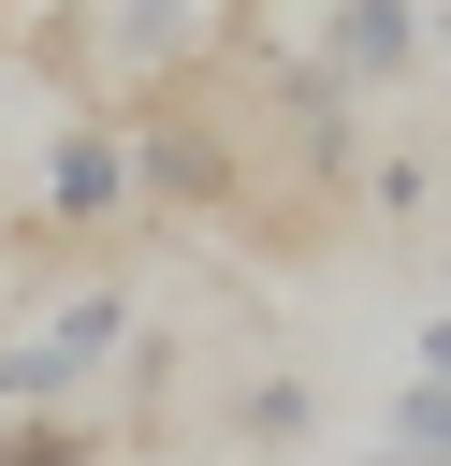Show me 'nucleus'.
Here are the masks:
<instances>
[{
    "mask_svg": "<svg viewBox=\"0 0 451 466\" xmlns=\"http://www.w3.org/2000/svg\"><path fill=\"white\" fill-rule=\"evenodd\" d=\"M116 350H131V306H116V291H73L58 320L0 335V408H87Z\"/></svg>",
    "mask_w": 451,
    "mask_h": 466,
    "instance_id": "nucleus-1",
    "label": "nucleus"
},
{
    "mask_svg": "<svg viewBox=\"0 0 451 466\" xmlns=\"http://www.w3.org/2000/svg\"><path fill=\"white\" fill-rule=\"evenodd\" d=\"M145 204V160H131V116H58L44 146V233H102Z\"/></svg>",
    "mask_w": 451,
    "mask_h": 466,
    "instance_id": "nucleus-2",
    "label": "nucleus"
},
{
    "mask_svg": "<svg viewBox=\"0 0 451 466\" xmlns=\"http://www.w3.org/2000/svg\"><path fill=\"white\" fill-rule=\"evenodd\" d=\"M306 73L349 87V102H364V87H407V73H422V15H407V0H335L320 44H306Z\"/></svg>",
    "mask_w": 451,
    "mask_h": 466,
    "instance_id": "nucleus-3",
    "label": "nucleus"
},
{
    "mask_svg": "<svg viewBox=\"0 0 451 466\" xmlns=\"http://www.w3.org/2000/svg\"><path fill=\"white\" fill-rule=\"evenodd\" d=\"M87 451H102V437H87L73 408H15V422H0V466H87Z\"/></svg>",
    "mask_w": 451,
    "mask_h": 466,
    "instance_id": "nucleus-4",
    "label": "nucleus"
},
{
    "mask_svg": "<svg viewBox=\"0 0 451 466\" xmlns=\"http://www.w3.org/2000/svg\"><path fill=\"white\" fill-rule=\"evenodd\" d=\"M393 451L451 466V379H407V393H393Z\"/></svg>",
    "mask_w": 451,
    "mask_h": 466,
    "instance_id": "nucleus-5",
    "label": "nucleus"
},
{
    "mask_svg": "<svg viewBox=\"0 0 451 466\" xmlns=\"http://www.w3.org/2000/svg\"><path fill=\"white\" fill-rule=\"evenodd\" d=\"M233 422H247V437H306V393H291V379H247Z\"/></svg>",
    "mask_w": 451,
    "mask_h": 466,
    "instance_id": "nucleus-6",
    "label": "nucleus"
},
{
    "mask_svg": "<svg viewBox=\"0 0 451 466\" xmlns=\"http://www.w3.org/2000/svg\"><path fill=\"white\" fill-rule=\"evenodd\" d=\"M422 379H451V320H436V335H422Z\"/></svg>",
    "mask_w": 451,
    "mask_h": 466,
    "instance_id": "nucleus-7",
    "label": "nucleus"
},
{
    "mask_svg": "<svg viewBox=\"0 0 451 466\" xmlns=\"http://www.w3.org/2000/svg\"><path fill=\"white\" fill-rule=\"evenodd\" d=\"M364 466H422V451H364Z\"/></svg>",
    "mask_w": 451,
    "mask_h": 466,
    "instance_id": "nucleus-8",
    "label": "nucleus"
},
{
    "mask_svg": "<svg viewBox=\"0 0 451 466\" xmlns=\"http://www.w3.org/2000/svg\"><path fill=\"white\" fill-rule=\"evenodd\" d=\"M436 73H451V58H436Z\"/></svg>",
    "mask_w": 451,
    "mask_h": 466,
    "instance_id": "nucleus-9",
    "label": "nucleus"
}]
</instances>
